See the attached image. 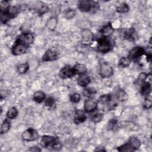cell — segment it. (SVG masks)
Returning <instances> with one entry per match:
<instances>
[{"label": "cell", "instance_id": "cell-1", "mask_svg": "<svg viewBox=\"0 0 152 152\" xmlns=\"http://www.w3.org/2000/svg\"><path fill=\"white\" fill-rule=\"evenodd\" d=\"M78 8L83 12H88L93 11L96 12L99 10V6L97 2L91 1H80L78 3Z\"/></svg>", "mask_w": 152, "mask_h": 152}, {"label": "cell", "instance_id": "cell-2", "mask_svg": "<svg viewBox=\"0 0 152 152\" xmlns=\"http://www.w3.org/2000/svg\"><path fill=\"white\" fill-rule=\"evenodd\" d=\"M112 48V45L107 38L102 37L97 42V50L102 53H106L109 52Z\"/></svg>", "mask_w": 152, "mask_h": 152}, {"label": "cell", "instance_id": "cell-3", "mask_svg": "<svg viewBox=\"0 0 152 152\" xmlns=\"http://www.w3.org/2000/svg\"><path fill=\"white\" fill-rule=\"evenodd\" d=\"M145 53V49L141 46H135L131 49L128 55V58L131 61H137Z\"/></svg>", "mask_w": 152, "mask_h": 152}, {"label": "cell", "instance_id": "cell-4", "mask_svg": "<svg viewBox=\"0 0 152 152\" xmlns=\"http://www.w3.org/2000/svg\"><path fill=\"white\" fill-rule=\"evenodd\" d=\"M99 74L102 78H109L113 74V68L107 62H102L100 64Z\"/></svg>", "mask_w": 152, "mask_h": 152}, {"label": "cell", "instance_id": "cell-5", "mask_svg": "<svg viewBox=\"0 0 152 152\" xmlns=\"http://www.w3.org/2000/svg\"><path fill=\"white\" fill-rule=\"evenodd\" d=\"M28 46L16 40L12 47L11 53L12 55L15 56L21 55L26 53L28 49Z\"/></svg>", "mask_w": 152, "mask_h": 152}, {"label": "cell", "instance_id": "cell-6", "mask_svg": "<svg viewBox=\"0 0 152 152\" xmlns=\"http://www.w3.org/2000/svg\"><path fill=\"white\" fill-rule=\"evenodd\" d=\"M21 138L24 141H33L38 139L39 134L34 129L29 128L22 133Z\"/></svg>", "mask_w": 152, "mask_h": 152}, {"label": "cell", "instance_id": "cell-7", "mask_svg": "<svg viewBox=\"0 0 152 152\" xmlns=\"http://www.w3.org/2000/svg\"><path fill=\"white\" fill-rule=\"evenodd\" d=\"M19 13V8L14 5H9L4 10H1V14H2L7 17L10 20L15 18Z\"/></svg>", "mask_w": 152, "mask_h": 152}, {"label": "cell", "instance_id": "cell-8", "mask_svg": "<svg viewBox=\"0 0 152 152\" xmlns=\"http://www.w3.org/2000/svg\"><path fill=\"white\" fill-rule=\"evenodd\" d=\"M16 40H17L21 43H23L28 46L30 45L33 43L34 38V36L32 33H31L30 32H27V33H22Z\"/></svg>", "mask_w": 152, "mask_h": 152}, {"label": "cell", "instance_id": "cell-9", "mask_svg": "<svg viewBox=\"0 0 152 152\" xmlns=\"http://www.w3.org/2000/svg\"><path fill=\"white\" fill-rule=\"evenodd\" d=\"M57 139L56 137L50 135H43L40 140L41 145L46 148H52L53 145Z\"/></svg>", "mask_w": 152, "mask_h": 152}, {"label": "cell", "instance_id": "cell-10", "mask_svg": "<svg viewBox=\"0 0 152 152\" xmlns=\"http://www.w3.org/2000/svg\"><path fill=\"white\" fill-rule=\"evenodd\" d=\"M58 75L60 78L62 79H67L72 77L75 75L72 68L71 66L66 65L62 67L59 71Z\"/></svg>", "mask_w": 152, "mask_h": 152}, {"label": "cell", "instance_id": "cell-11", "mask_svg": "<svg viewBox=\"0 0 152 152\" xmlns=\"http://www.w3.org/2000/svg\"><path fill=\"white\" fill-rule=\"evenodd\" d=\"M98 102L93 99H88L84 101V108L87 113H91L94 112L97 107Z\"/></svg>", "mask_w": 152, "mask_h": 152}, {"label": "cell", "instance_id": "cell-12", "mask_svg": "<svg viewBox=\"0 0 152 152\" xmlns=\"http://www.w3.org/2000/svg\"><path fill=\"white\" fill-rule=\"evenodd\" d=\"M124 38L130 42H135L138 39L137 31L134 28H129L126 29L124 33Z\"/></svg>", "mask_w": 152, "mask_h": 152}, {"label": "cell", "instance_id": "cell-13", "mask_svg": "<svg viewBox=\"0 0 152 152\" xmlns=\"http://www.w3.org/2000/svg\"><path fill=\"white\" fill-rule=\"evenodd\" d=\"M58 58L57 52L53 50L49 49L46 50L43 55L42 61L43 62H49L55 61Z\"/></svg>", "mask_w": 152, "mask_h": 152}, {"label": "cell", "instance_id": "cell-14", "mask_svg": "<svg viewBox=\"0 0 152 152\" xmlns=\"http://www.w3.org/2000/svg\"><path fill=\"white\" fill-rule=\"evenodd\" d=\"M114 32V28L110 23H107L106 25L103 26L100 30V33L102 35V37H109L112 36Z\"/></svg>", "mask_w": 152, "mask_h": 152}, {"label": "cell", "instance_id": "cell-15", "mask_svg": "<svg viewBox=\"0 0 152 152\" xmlns=\"http://www.w3.org/2000/svg\"><path fill=\"white\" fill-rule=\"evenodd\" d=\"M77 84L79 86L83 87H87L91 82V80L90 77L86 74H81L77 78Z\"/></svg>", "mask_w": 152, "mask_h": 152}, {"label": "cell", "instance_id": "cell-16", "mask_svg": "<svg viewBox=\"0 0 152 152\" xmlns=\"http://www.w3.org/2000/svg\"><path fill=\"white\" fill-rule=\"evenodd\" d=\"M81 36L84 41L90 42L93 39L94 34L90 29L83 28L81 31Z\"/></svg>", "mask_w": 152, "mask_h": 152}, {"label": "cell", "instance_id": "cell-17", "mask_svg": "<svg viewBox=\"0 0 152 152\" xmlns=\"http://www.w3.org/2000/svg\"><path fill=\"white\" fill-rule=\"evenodd\" d=\"M87 119V116L86 114L80 110H78L76 112L74 118V122L75 124H80L84 122Z\"/></svg>", "mask_w": 152, "mask_h": 152}, {"label": "cell", "instance_id": "cell-18", "mask_svg": "<svg viewBox=\"0 0 152 152\" xmlns=\"http://www.w3.org/2000/svg\"><path fill=\"white\" fill-rule=\"evenodd\" d=\"M75 75H81L86 74L87 72V68L85 65L82 64H76L72 68Z\"/></svg>", "mask_w": 152, "mask_h": 152}, {"label": "cell", "instance_id": "cell-19", "mask_svg": "<svg viewBox=\"0 0 152 152\" xmlns=\"http://www.w3.org/2000/svg\"><path fill=\"white\" fill-rule=\"evenodd\" d=\"M141 90L140 92L142 96L145 97L150 96L151 93V83L148 82H144L143 84L141 85Z\"/></svg>", "mask_w": 152, "mask_h": 152}, {"label": "cell", "instance_id": "cell-20", "mask_svg": "<svg viewBox=\"0 0 152 152\" xmlns=\"http://www.w3.org/2000/svg\"><path fill=\"white\" fill-rule=\"evenodd\" d=\"M33 99L36 103H40L46 99V94L42 91H37L33 94Z\"/></svg>", "mask_w": 152, "mask_h": 152}, {"label": "cell", "instance_id": "cell-21", "mask_svg": "<svg viewBox=\"0 0 152 152\" xmlns=\"http://www.w3.org/2000/svg\"><path fill=\"white\" fill-rule=\"evenodd\" d=\"M128 142L130 144V145H131L134 150H137L139 149L140 147H141V141L136 137H134V136L131 137L129 139Z\"/></svg>", "mask_w": 152, "mask_h": 152}, {"label": "cell", "instance_id": "cell-22", "mask_svg": "<svg viewBox=\"0 0 152 152\" xmlns=\"http://www.w3.org/2000/svg\"><path fill=\"white\" fill-rule=\"evenodd\" d=\"M116 98L119 102H124L128 99V96L124 90L119 89L116 93Z\"/></svg>", "mask_w": 152, "mask_h": 152}, {"label": "cell", "instance_id": "cell-23", "mask_svg": "<svg viewBox=\"0 0 152 152\" xmlns=\"http://www.w3.org/2000/svg\"><path fill=\"white\" fill-rule=\"evenodd\" d=\"M11 128V122L9 120V119L7 118L5 119L2 123L1 124V130H0V132L1 134H4L7 133Z\"/></svg>", "mask_w": 152, "mask_h": 152}, {"label": "cell", "instance_id": "cell-24", "mask_svg": "<svg viewBox=\"0 0 152 152\" xmlns=\"http://www.w3.org/2000/svg\"><path fill=\"white\" fill-rule=\"evenodd\" d=\"M18 114V110L17 108L15 106L11 107L7 111L6 113V116L7 118L9 119H12L15 118Z\"/></svg>", "mask_w": 152, "mask_h": 152}, {"label": "cell", "instance_id": "cell-25", "mask_svg": "<svg viewBox=\"0 0 152 152\" xmlns=\"http://www.w3.org/2000/svg\"><path fill=\"white\" fill-rule=\"evenodd\" d=\"M57 23H58L57 18L55 17H51L47 21L46 25L47 28L49 30H53L56 28L57 26Z\"/></svg>", "mask_w": 152, "mask_h": 152}, {"label": "cell", "instance_id": "cell-26", "mask_svg": "<svg viewBox=\"0 0 152 152\" xmlns=\"http://www.w3.org/2000/svg\"><path fill=\"white\" fill-rule=\"evenodd\" d=\"M29 69V64L28 62L22 63L17 66V71L20 74L26 73Z\"/></svg>", "mask_w": 152, "mask_h": 152}, {"label": "cell", "instance_id": "cell-27", "mask_svg": "<svg viewBox=\"0 0 152 152\" xmlns=\"http://www.w3.org/2000/svg\"><path fill=\"white\" fill-rule=\"evenodd\" d=\"M112 100V96L109 94H102L99 97L97 102L102 104H107Z\"/></svg>", "mask_w": 152, "mask_h": 152}, {"label": "cell", "instance_id": "cell-28", "mask_svg": "<svg viewBox=\"0 0 152 152\" xmlns=\"http://www.w3.org/2000/svg\"><path fill=\"white\" fill-rule=\"evenodd\" d=\"M116 11L119 13H126L129 10V5L126 2H121L116 6Z\"/></svg>", "mask_w": 152, "mask_h": 152}, {"label": "cell", "instance_id": "cell-29", "mask_svg": "<svg viewBox=\"0 0 152 152\" xmlns=\"http://www.w3.org/2000/svg\"><path fill=\"white\" fill-rule=\"evenodd\" d=\"M131 61L128 57H122L119 60L118 65L121 68H126L129 66Z\"/></svg>", "mask_w": 152, "mask_h": 152}, {"label": "cell", "instance_id": "cell-30", "mask_svg": "<svg viewBox=\"0 0 152 152\" xmlns=\"http://www.w3.org/2000/svg\"><path fill=\"white\" fill-rule=\"evenodd\" d=\"M96 93H97V91L95 88H92V87H88V88H86L83 90V94L84 96L88 97V98H91V97L94 96L96 94Z\"/></svg>", "mask_w": 152, "mask_h": 152}, {"label": "cell", "instance_id": "cell-31", "mask_svg": "<svg viewBox=\"0 0 152 152\" xmlns=\"http://www.w3.org/2000/svg\"><path fill=\"white\" fill-rule=\"evenodd\" d=\"M45 105L49 109H53L55 106V99L52 96H49L48 98H46L45 100Z\"/></svg>", "mask_w": 152, "mask_h": 152}, {"label": "cell", "instance_id": "cell-32", "mask_svg": "<svg viewBox=\"0 0 152 152\" xmlns=\"http://www.w3.org/2000/svg\"><path fill=\"white\" fill-rule=\"evenodd\" d=\"M118 150L119 151H121V152H129V151H133L134 150L132 149L130 144L129 142H126V143H125V144L121 145V146L118 147Z\"/></svg>", "mask_w": 152, "mask_h": 152}, {"label": "cell", "instance_id": "cell-33", "mask_svg": "<svg viewBox=\"0 0 152 152\" xmlns=\"http://www.w3.org/2000/svg\"><path fill=\"white\" fill-rule=\"evenodd\" d=\"M103 118V114L102 113H96L91 116V121L93 123H99L100 122Z\"/></svg>", "mask_w": 152, "mask_h": 152}, {"label": "cell", "instance_id": "cell-34", "mask_svg": "<svg viewBox=\"0 0 152 152\" xmlns=\"http://www.w3.org/2000/svg\"><path fill=\"white\" fill-rule=\"evenodd\" d=\"M76 14V12L74 9L72 8H68L66 10H65L64 12V17L65 18L68 20H70L73 18Z\"/></svg>", "mask_w": 152, "mask_h": 152}, {"label": "cell", "instance_id": "cell-35", "mask_svg": "<svg viewBox=\"0 0 152 152\" xmlns=\"http://www.w3.org/2000/svg\"><path fill=\"white\" fill-rule=\"evenodd\" d=\"M48 9H49V8L46 4H45L43 3H41L40 6L39 7H38L37 13L39 15H44L48 11Z\"/></svg>", "mask_w": 152, "mask_h": 152}, {"label": "cell", "instance_id": "cell-36", "mask_svg": "<svg viewBox=\"0 0 152 152\" xmlns=\"http://www.w3.org/2000/svg\"><path fill=\"white\" fill-rule=\"evenodd\" d=\"M152 106V101L150 96L146 97L142 103V107L145 109H150Z\"/></svg>", "mask_w": 152, "mask_h": 152}, {"label": "cell", "instance_id": "cell-37", "mask_svg": "<svg viewBox=\"0 0 152 152\" xmlns=\"http://www.w3.org/2000/svg\"><path fill=\"white\" fill-rule=\"evenodd\" d=\"M69 100L72 103H77L80 101L81 96L80 94L77 93H73V94H71V96L69 97Z\"/></svg>", "mask_w": 152, "mask_h": 152}, {"label": "cell", "instance_id": "cell-38", "mask_svg": "<svg viewBox=\"0 0 152 152\" xmlns=\"http://www.w3.org/2000/svg\"><path fill=\"white\" fill-rule=\"evenodd\" d=\"M147 77V74L145 72H141L140 73L138 77H137V82L138 83V84L141 85L142 84H143L144 82H145L146 78Z\"/></svg>", "mask_w": 152, "mask_h": 152}, {"label": "cell", "instance_id": "cell-39", "mask_svg": "<svg viewBox=\"0 0 152 152\" xmlns=\"http://www.w3.org/2000/svg\"><path fill=\"white\" fill-rule=\"evenodd\" d=\"M117 122H118V121L115 118H113L112 119H110L109 121V123H108V126H109V128L111 129H113L116 125L117 124Z\"/></svg>", "mask_w": 152, "mask_h": 152}, {"label": "cell", "instance_id": "cell-40", "mask_svg": "<svg viewBox=\"0 0 152 152\" xmlns=\"http://www.w3.org/2000/svg\"><path fill=\"white\" fill-rule=\"evenodd\" d=\"M28 151H41L42 150L37 147V146H34V147H30L29 149H28Z\"/></svg>", "mask_w": 152, "mask_h": 152}, {"label": "cell", "instance_id": "cell-41", "mask_svg": "<svg viewBox=\"0 0 152 152\" xmlns=\"http://www.w3.org/2000/svg\"><path fill=\"white\" fill-rule=\"evenodd\" d=\"M95 151H106L105 148L104 147H97L96 149H95Z\"/></svg>", "mask_w": 152, "mask_h": 152}]
</instances>
